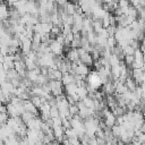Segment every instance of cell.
Segmentation results:
<instances>
[{
	"instance_id": "cell-1",
	"label": "cell",
	"mask_w": 145,
	"mask_h": 145,
	"mask_svg": "<svg viewBox=\"0 0 145 145\" xmlns=\"http://www.w3.org/2000/svg\"><path fill=\"white\" fill-rule=\"evenodd\" d=\"M49 85H50L51 93L53 94V96H58V95L62 94L63 84H62L61 79H50L49 80Z\"/></svg>"
},
{
	"instance_id": "cell-2",
	"label": "cell",
	"mask_w": 145,
	"mask_h": 145,
	"mask_svg": "<svg viewBox=\"0 0 145 145\" xmlns=\"http://www.w3.org/2000/svg\"><path fill=\"white\" fill-rule=\"evenodd\" d=\"M49 48H50V51L53 54H56V56H61L62 52H63V45L61 43H59L56 39L54 40L53 39L51 40V42L49 44Z\"/></svg>"
},
{
	"instance_id": "cell-3",
	"label": "cell",
	"mask_w": 145,
	"mask_h": 145,
	"mask_svg": "<svg viewBox=\"0 0 145 145\" xmlns=\"http://www.w3.org/2000/svg\"><path fill=\"white\" fill-rule=\"evenodd\" d=\"M79 59H80V61L83 63H85L87 66H92L93 65V61H94L93 58H92V56H91V52H87V51H85L84 53H82L79 56Z\"/></svg>"
},
{
	"instance_id": "cell-4",
	"label": "cell",
	"mask_w": 145,
	"mask_h": 145,
	"mask_svg": "<svg viewBox=\"0 0 145 145\" xmlns=\"http://www.w3.org/2000/svg\"><path fill=\"white\" fill-rule=\"evenodd\" d=\"M26 125L28 126V128H29V129H41L42 120H41L40 118L34 117V118H32V119H31Z\"/></svg>"
},
{
	"instance_id": "cell-5",
	"label": "cell",
	"mask_w": 145,
	"mask_h": 145,
	"mask_svg": "<svg viewBox=\"0 0 145 145\" xmlns=\"http://www.w3.org/2000/svg\"><path fill=\"white\" fill-rule=\"evenodd\" d=\"M133 72H131V77L135 79V82L138 84V85H140V83H142V76H143V70H142V68H135V69H133L131 70Z\"/></svg>"
},
{
	"instance_id": "cell-6",
	"label": "cell",
	"mask_w": 145,
	"mask_h": 145,
	"mask_svg": "<svg viewBox=\"0 0 145 145\" xmlns=\"http://www.w3.org/2000/svg\"><path fill=\"white\" fill-rule=\"evenodd\" d=\"M66 59H68L70 62H74L76 60L79 59V56H78V52H77V49H70L67 51V56H66Z\"/></svg>"
},
{
	"instance_id": "cell-7",
	"label": "cell",
	"mask_w": 145,
	"mask_h": 145,
	"mask_svg": "<svg viewBox=\"0 0 145 145\" xmlns=\"http://www.w3.org/2000/svg\"><path fill=\"white\" fill-rule=\"evenodd\" d=\"M125 85L127 86V88L129 89V91H131V92H134L135 91V88L137 87V83L135 82V79L131 77V76H128L127 78H126V80H125Z\"/></svg>"
},
{
	"instance_id": "cell-8",
	"label": "cell",
	"mask_w": 145,
	"mask_h": 145,
	"mask_svg": "<svg viewBox=\"0 0 145 145\" xmlns=\"http://www.w3.org/2000/svg\"><path fill=\"white\" fill-rule=\"evenodd\" d=\"M77 85L76 83H70L68 85H65V91H66V94L67 95H75L76 94V91H77Z\"/></svg>"
},
{
	"instance_id": "cell-9",
	"label": "cell",
	"mask_w": 145,
	"mask_h": 145,
	"mask_svg": "<svg viewBox=\"0 0 145 145\" xmlns=\"http://www.w3.org/2000/svg\"><path fill=\"white\" fill-rule=\"evenodd\" d=\"M120 69H121L120 63L111 66V77H112L113 80H116V79L119 78V76H120Z\"/></svg>"
},
{
	"instance_id": "cell-10",
	"label": "cell",
	"mask_w": 145,
	"mask_h": 145,
	"mask_svg": "<svg viewBox=\"0 0 145 145\" xmlns=\"http://www.w3.org/2000/svg\"><path fill=\"white\" fill-rule=\"evenodd\" d=\"M63 10L68 14V15H74L75 12H76V6H75V3H72V2H66V5L63 6Z\"/></svg>"
},
{
	"instance_id": "cell-11",
	"label": "cell",
	"mask_w": 145,
	"mask_h": 145,
	"mask_svg": "<svg viewBox=\"0 0 145 145\" xmlns=\"http://www.w3.org/2000/svg\"><path fill=\"white\" fill-rule=\"evenodd\" d=\"M24 108H25L26 111H29V112L34 113L35 116L37 114V109L31 101H24Z\"/></svg>"
},
{
	"instance_id": "cell-12",
	"label": "cell",
	"mask_w": 145,
	"mask_h": 145,
	"mask_svg": "<svg viewBox=\"0 0 145 145\" xmlns=\"http://www.w3.org/2000/svg\"><path fill=\"white\" fill-rule=\"evenodd\" d=\"M116 44H117V41H116L114 36H113V35L108 36V39H106V46H109V48H113Z\"/></svg>"
},
{
	"instance_id": "cell-13",
	"label": "cell",
	"mask_w": 145,
	"mask_h": 145,
	"mask_svg": "<svg viewBox=\"0 0 145 145\" xmlns=\"http://www.w3.org/2000/svg\"><path fill=\"white\" fill-rule=\"evenodd\" d=\"M50 116H51V118L59 117V109L57 108V105H51V108H50Z\"/></svg>"
},
{
	"instance_id": "cell-14",
	"label": "cell",
	"mask_w": 145,
	"mask_h": 145,
	"mask_svg": "<svg viewBox=\"0 0 145 145\" xmlns=\"http://www.w3.org/2000/svg\"><path fill=\"white\" fill-rule=\"evenodd\" d=\"M134 61V56L133 54H125L123 57V62L127 65V66H130Z\"/></svg>"
},
{
	"instance_id": "cell-15",
	"label": "cell",
	"mask_w": 145,
	"mask_h": 145,
	"mask_svg": "<svg viewBox=\"0 0 145 145\" xmlns=\"http://www.w3.org/2000/svg\"><path fill=\"white\" fill-rule=\"evenodd\" d=\"M122 51H123V54H134V52H135V49L131 46V45H126L123 49H122Z\"/></svg>"
},
{
	"instance_id": "cell-16",
	"label": "cell",
	"mask_w": 145,
	"mask_h": 145,
	"mask_svg": "<svg viewBox=\"0 0 145 145\" xmlns=\"http://www.w3.org/2000/svg\"><path fill=\"white\" fill-rule=\"evenodd\" d=\"M129 3H130L131 6H134V7H138L139 0H129Z\"/></svg>"
},
{
	"instance_id": "cell-17",
	"label": "cell",
	"mask_w": 145,
	"mask_h": 145,
	"mask_svg": "<svg viewBox=\"0 0 145 145\" xmlns=\"http://www.w3.org/2000/svg\"><path fill=\"white\" fill-rule=\"evenodd\" d=\"M94 1H95V2L97 3V5H101V3L103 2V0H94Z\"/></svg>"
},
{
	"instance_id": "cell-18",
	"label": "cell",
	"mask_w": 145,
	"mask_h": 145,
	"mask_svg": "<svg viewBox=\"0 0 145 145\" xmlns=\"http://www.w3.org/2000/svg\"><path fill=\"white\" fill-rule=\"evenodd\" d=\"M142 82H145V71L143 72V76H142Z\"/></svg>"
},
{
	"instance_id": "cell-19",
	"label": "cell",
	"mask_w": 145,
	"mask_h": 145,
	"mask_svg": "<svg viewBox=\"0 0 145 145\" xmlns=\"http://www.w3.org/2000/svg\"><path fill=\"white\" fill-rule=\"evenodd\" d=\"M143 60H144V62H145V50L143 51Z\"/></svg>"
},
{
	"instance_id": "cell-20",
	"label": "cell",
	"mask_w": 145,
	"mask_h": 145,
	"mask_svg": "<svg viewBox=\"0 0 145 145\" xmlns=\"http://www.w3.org/2000/svg\"><path fill=\"white\" fill-rule=\"evenodd\" d=\"M33 1H35V2H40V1H42V0H33Z\"/></svg>"
},
{
	"instance_id": "cell-21",
	"label": "cell",
	"mask_w": 145,
	"mask_h": 145,
	"mask_svg": "<svg viewBox=\"0 0 145 145\" xmlns=\"http://www.w3.org/2000/svg\"><path fill=\"white\" fill-rule=\"evenodd\" d=\"M144 32H145V31H144Z\"/></svg>"
}]
</instances>
